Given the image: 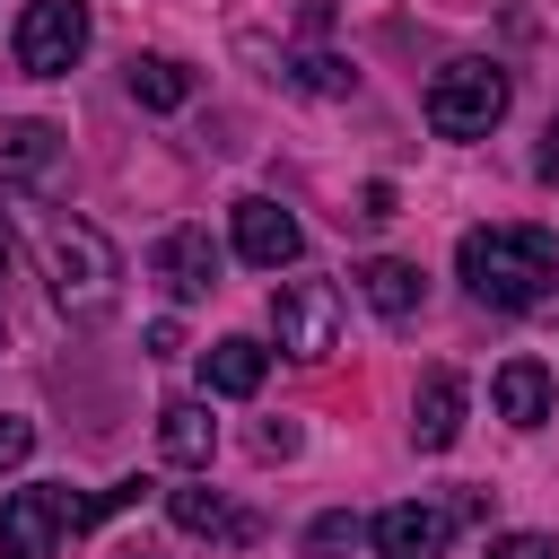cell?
Returning <instances> with one entry per match:
<instances>
[{
    "mask_svg": "<svg viewBox=\"0 0 559 559\" xmlns=\"http://www.w3.org/2000/svg\"><path fill=\"white\" fill-rule=\"evenodd\" d=\"M0 280H9V227H0Z\"/></svg>",
    "mask_w": 559,
    "mask_h": 559,
    "instance_id": "cell-24",
    "label": "cell"
},
{
    "mask_svg": "<svg viewBox=\"0 0 559 559\" xmlns=\"http://www.w3.org/2000/svg\"><path fill=\"white\" fill-rule=\"evenodd\" d=\"M489 402H498L507 428H542V419H550V367H542V358H507V367L489 376Z\"/></svg>",
    "mask_w": 559,
    "mask_h": 559,
    "instance_id": "cell-14",
    "label": "cell"
},
{
    "mask_svg": "<svg viewBox=\"0 0 559 559\" xmlns=\"http://www.w3.org/2000/svg\"><path fill=\"white\" fill-rule=\"evenodd\" d=\"M253 445H262V454H297V428H288V419H271V428H262Z\"/></svg>",
    "mask_w": 559,
    "mask_h": 559,
    "instance_id": "cell-23",
    "label": "cell"
},
{
    "mask_svg": "<svg viewBox=\"0 0 559 559\" xmlns=\"http://www.w3.org/2000/svg\"><path fill=\"white\" fill-rule=\"evenodd\" d=\"M35 253H44L52 306H61L70 323H105V314H114V297H122V253H114L105 227H87V218H52Z\"/></svg>",
    "mask_w": 559,
    "mask_h": 559,
    "instance_id": "cell-2",
    "label": "cell"
},
{
    "mask_svg": "<svg viewBox=\"0 0 559 559\" xmlns=\"http://www.w3.org/2000/svg\"><path fill=\"white\" fill-rule=\"evenodd\" d=\"M454 524H463V507H445V498H402V507H384V515L367 524V542H376V559H445Z\"/></svg>",
    "mask_w": 559,
    "mask_h": 559,
    "instance_id": "cell-7",
    "label": "cell"
},
{
    "mask_svg": "<svg viewBox=\"0 0 559 559\" xmlns=\"http://www.w3.org/2000/svg\"><path fill=\"white\" fill-rule=\"evenodd\" d=\"M70 175V140L52 122H0V192H61Z\"/></svg>",
    "mask_w": 559,
    "mask_h": 559,
    "instance_id": "cell-6",
    "label": "cell"
},
{
    "mask_svg": "<svg viewBox=\"0 0 559 559\" xmlns=\"http://www.w3.org/2000/svg\"><path fill=\"white\" fill-rule=\"evenodd\" d=\"M349 542H358V515H341V507H332V515H314V524H306V559H341V550H349Z\"/></svg>",
    "mask_w": 559,
    "mask_h": 559,
    "instance_id": "cell-18",
    "label": "cell"
},
{
    "mask_svg": "<svg viewBox=\"0 0 559 559\" xmlns=\"http://www.w3.org/2000/svg\"><path fill=\"white\" fill-rule=\"evenodd\" d=\"M489 559H559V542H550V533H498Z\"/></svg>",
    "mask_w": 559,
    "mask_h": 559,
    "instance_id": "cell-21",
    "label": "cell"
},
{
    "mask_svg": "<svg viewBox=\"0 0 559 559\" xmlns=\"http://www.w3.org/2000/svg\"><path fill=\"white\" fill-rule=\"evenodd\" d=\"M236 253H245L253 271H288V262L306 253V227H297L271 192H245V201H236Z\"/></svg>",
    "mask_w": 559,
    "mask_h": 559,
    "instance_id": "cell-10",
    "label": "cell"
},
{
    "mask_svg": "<svg viewBox=\"0 0 559 559\" xmlns=\"http://www.w3.org/2000/svg\"><path fill=\"white\" fill-rule=\"evenodd\" d=\"M70 533V489H9L0 507V559H52Z\"/></svg>",
    "mask_w": 559,
    "mask_h": 559,
    "instance_id": "cell-8",
    "label": "cell"
},
{
    "mask_svg": "<svg viewBox=\"0 0 559 559\" xmlns=\"http://www.w3.org/2000/svg\"><path fill=\"white\" fill-rule=\"evenodd\" d=\"M262 376H271V349H262V341H245V332H227V341H210V349H201V384H210V393H227V402L262 393Z\"/></svg>",
    "mask_w": 559,
    "mask_h": 559,
    "instance_id": "cell-13",
    "label": "cell"
},
{
    "mask_svg": "<svg viewBox=\"0 0 559 559\" xmlns=\"http://www.w3.org/2000/svg\"><path fill=\"white\" fill-rule=\"evenodd\" d=\"M358 288H367V306H376L384 323H411V314L428 306V280H419V262H402V253L358 262Z\"/></svg>",
    "mask_w": 559,
    "mask_h": 559,
    "instance_id": "cell-12",
    "label": "cell"
},
{
    "mask_svg": "<svg viewBox=\"0 0 559 559\" xmlns=\"http://www.w3.org/2000/svg\"><path fill=\"white\" fill-rule=\"evenodd\" d=\"M131 105H148V114L192 105V70H183L175 52H140V61H131Z\"/></svg>",
    "mask_w": 559,
    "mask_h": 559,
    "instance_id": "cell-17",
    "label": "cell"
},
{
    "mask_svg": "<svg viewBox=\"0 0 559 559\" xmlns=\"http://www.w3.org/2000/svg\"><path fill=\"white\" fill-rule=\"evenodd\" d=\"M148 280H157L175 306L210 297V288H218V245H210V227H166L157 253H148Z\"/></svg>",
    "mask_w": 559,
    "mask_h": 559,
    "instance_id": "cell-9",
    "label": "cell"
},
{
    "mask_svg": "<svg viewBox=\"0 0 559 559\" xmlns=\"http://www.w3.org/2000/svg\"><path fill=\"white\" fill-rule=\"evenodd\" d=\"M157 445H166V463L210 472V454H218V419H210V402H166V411H157Z\"/></svg>",
    "mask_w": 559,
    "mask_h": 559,
    "instance_id": "cell-16",
    "label": "cell"
},
{
    "mask_svg": "<svg viewBox=\"0 0 559 559\" xmlns=\"http://www.w3.org/2000/svg\"><path fill=\"white\" fill-rule=\"evenodd\" d=\"M271 341L288 349V358H332L341 349V288L332 280H280L271 288Z\"/></svg>",
    "mask_w": 559,
    "mask_h": 559,
    "instance_id": "cell-4",
    "label": "cell"
},
{
    "mask_svg": "<svg viewBox=\"0 0 559 559\" xmlns=\"http://www.w3.org/2000/svg\"><path fill=\"white\" fill-rule=\"evenodd\" d=\"M507 96H515V79L498 61H445L428 79V131L437 140H489L507 122Z\"/></svg>",
    "mask_w": 559,
    "mask_h": 559,
    "instance_id": "cell-3",
    "label": "cell"
},
{
    "mask_svg": "<svg viewBox=\"0 0 559 559\" xmlns=\"http://www.w3.org/2000/svg\"><path fill=\"white\" fill-rule=\"evenodd\" d=\"M166 515H175L183 533H201V542H236V550L262 533V524H253L245 507H227L218 489H166Z\"/></svg>",
    "mask_w": 559,
    "mask_h": 559,
    "instance_id": "cell-15",
    "label": "cell"
},
{
    "mask_svg": "<svg viewBox=\"0 0 559 559\" xmlns=\"http://www.w3.org/2000/svg\"><path fill=\"white\" fill-rule=\"evenodd\" d=\"M122 559H148V550H122Z\"/></svg>",
    "mask_w": 559,
    "mask_h": 559,
    "instance_id": "cell-25",
    "label": "cell"
},
{
    "mask_svg": "<svg viewBox=\"0 0 559 559\" xmlns=\"http://www.w3.org/2000/svg\"><path fill=\"white\" fill-rule=\"evenodd\" d=\"M26 454H35V419H17V411H9V419H0V472H17Z\"/></svg>",
    "mask_w": 559,
    "mask_h": 559,
    "instance_id": "cell-20",
    "label": "cell"
},
{
    "mask_svg": "<svg viewBox=\"0 0 559 559\" xmlns=\"http://www.w3.org/2000/svg\"><path fill=\"white\" fill-rule=\"evenodd\" d=\"M454 280H463L489 314H533V306H550V288H559V245H550L542 227H472V236L454 245Z\"/></svg>",
    "mask_w": 559,
    "mask_h": 559,
    "instance_id": "cell-1",
    "label": "cell"
},
{
    "mask_svg": "<svg viewBox=\"0 0 559 559\" xmlns=\"http://www.w3.org/2000/svg\"><path fill=\"white\" fill-rule=\"evenodd\" d=\"M17 70L26 79H70L87 52V0H26L17 9Z\"/></svg>",
    "mask_w": 559,
    "mask_h": 559,
    "instance_id": "cell-5",
    "label": "cell"
},
{
    "mask_svg": "<svg viewBox=\"0 0 559 559\" xmlns=\"http://www.w3.org/2000/svg\"><path fill=\"white\" fill-rule=\"evenodd\" d=\"M288 79H297V87H314V96H349V70H341L332 52H306V61L288 70Z\"/></svg>",
    "mask_w": 559,
    "mask_h": 559,
    "instance_id": "cell-19",
    "label": "cell"
},
{
    "mask_svg": "<svg viewBox=\"0 0 559 559\" xmlns=\"http://www.w3.org/2000/svg\"><path fill=\"white\" fill-rule=\"evenodd\" d=\"M533 175L559 183V114H550V131H542V148H533Z\"/></svg>",
    "mask_w": 559,
    "mask_h": 559,
    "instance_id": "cell-22",
    "label": "cell"
},
{
    "mask_svg": "<svg viewBox=\"0 0 559 559\" xmlns=\"http://www.w3.org/2000/svg\"><path fill=\"white\" fill-rule=\"evenodd\" d=\"M463 437V376L454 367H428L419 376V402H411V445L419 454H445Z\"/></svg>",
    "mask_w": 559,
    "mask_h": 559,
    "instance_id": "cell-11",
    "label": "cell"
}]
</instances>
